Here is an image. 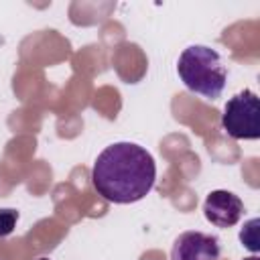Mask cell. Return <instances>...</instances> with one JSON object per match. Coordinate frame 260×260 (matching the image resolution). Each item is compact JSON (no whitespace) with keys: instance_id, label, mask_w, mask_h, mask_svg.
Segmentation results:
<instances>
[{"instance_id":"6da1fadb","label":"cell","mask_w":260,"mask_h":260,"mask_svg":"<svg viewBox=\"0 0 260 260\" xmlns=\"http://www.w3.org/2000/svg\"><path fill=\"white\" fill-rule=\"evenodd\" d=\"M156 179L152 154L134 142L106 146L91 169V185L110 203H134L146 197Z\"/></svg>"},{"instance_id":"7a4b0ae2","label":"cell","mask_w":260,"mask_h":260,"mask_svg":"<svg viewBox=\"0 0 260 260\" xmlns=\"http://www.w3.org/2000/svg\"><path fill=\"white\" fill-rule=\"evenodd\" d=\"M177 73L189 91L209 100H217L228 81V69L219 53L205 45L187 47L179 57Z\"/></svg>"},{"instance_id":"3957f363","label":"cell","mask_w":260,"mask_h":260,"mask_svg":"<svg viewBox=\"0 0 260 260\" xmlns=\"http://www.w3.org/2000/svg\"><path fill=\"white\" fill-rule=\"evenodd\" d=\"M221 126L236 140H256L260 136V102L252 89H244L228 100Z\"/></svg>"},{"instance_id":"277c9868","label":"cell","mask_w":260,"mask_h":260,"mask_svg":"<svg viewBox=\"0 0 260 260\" xmlns=\"http://www.w3.org/2000/svg\"><path fill=\"white\" fill-rule=\"evenodd\" d=\"M219 240L203 232H183L171 250V260H219Z\"/></svg>"},{"instance_id":"5b68a950","label":"cell","mask_w":260,"mask_h":260,"mask_svg":"<svg viewBox=\"0 0 260 260\" xmlns=\"http://www.w3.org/2000/svg\"><path fill=\"white\" fill-rule=\"evenodd\" d=\"M203 213L207 221H211L215 228H232L240 221L244 213L242 199L232 191H211L203 203Z\"/></svg>"},{"instance_id":"8992f818","label":"cell","mask_w":260,"mask_h":260,"mask_svg":"<svg viewBox=\"0 0 260 260\" xmlns=\"http://www.w3.org/2000/svg\"><path fill=\"white\" fill-rule=\"evenodd\" d=\"M258 225H260V219L256 217V219H250V221L244 225V230L240 232L242 244H244L248 250H252V252H258V250H260V246H258Z\"/></svg>"},{"instance_id":"52a82bcc","label":"cell","mask_w":260,"mask_h":260,"mask_svg":"<svg viewBox=\"0 0 260 260\" xmlns=\"http://www.w3.org/2000/svg\"><path fill=\"white\" fill-rule=\"evenodd\" d=\"M16 221H18V211L16 209H12V207L0 209V238L10 236L16 228Z\"/></svg>"},{"instance_id":"ba28073f","label":"cell","mask_w":260,"mask_h":260,"mask_svg":"<svg viewBox=\"0 0 260 260\" xmlns=\"http://www.w3.org/2000/svg\"><path fill=\"white\" fill-rule=\"evenodd\" d=\"M246 260H260L258 256H250V258H246Z\"/></svg>"},{"instance_id":"9c48e42d","label":"cell","mask_w":260,"mask_h":260,"mask_svg":"<svg viewBox=\"0 0 260 260\" xmlns=\"http://www.w3.org/2000/svg\"><path fill=\"white\" fill-rule=\"evenodd\" d=\"M39 260H49V258H39Z\"/></svg>"}]
</instances>
